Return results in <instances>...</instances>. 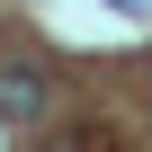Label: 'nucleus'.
Segmentation results:
<instances>
[{
  "mask_svg": "<svg viewBox=\"0 0 152 152\" xmlns=\"http://www.w3.org/2000/svg\"><path fill=\"white\" fill-rule=\"evenodd\" d=\"M45 107H54V81L45 72L0 63V125H45Z\"/></svg>",
  "mask_w": 152,
  "mask_h": 152,
  "instance_id": "obj_1",
  "label": "nucleus"
},
{
  "mask_svg": "<svg viewBox=\"0 0 152 152\" xmlns=\"http://www.w3.org/2000/svg\"><path fill=\"white\" fill-rule=\"evenodd\" d=\"M107 9H125V18H152V0H107Z\"/></svg>",
  "mask_w": 152,
  "mask_h": 152,
  "instance_id": "obj_2",
  "label": "nucleus"
},
{
  "mask_svg": "<svg viewBox=\"0 0 152 152\" xmlns=\"http://www.w3.org/2000/svg\"><path fill=\"white\" fill-rule=\"evenodd\" d=\"M45 152H81V143H45Z\"/></svg>",
  "mask_w": 152,
  "mask_h": 152,
  "instance_id": "obj_3",
  "label": "nucleus"
}]
</instances>
